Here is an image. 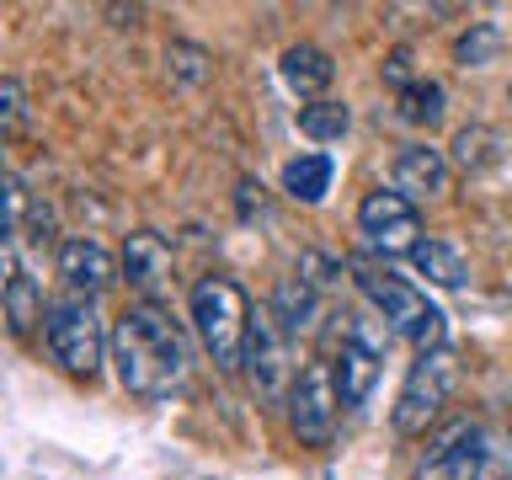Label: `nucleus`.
Segmentation results:
<instances>
[{"label": "nucleus", "instance_id": "1", "mask_svg": "<svg viewBox=\"0 0 512 480\" xmlns=\"http://www.w3.org/2000/svg\"><path fill=\"white\" fill-rule=\"evenodd\" d=\"M192 368V347L187 331L160 310V304H128V310L112 320V374L128 395L139 400H166L171 390L187 384Z\"/></svg>", "mask_w": 512, "mask_h": 480}, {"label": "nucleus", "instance_id": "2", "mask_svg": "<svg viewBox=\"0 0 512 480\" xmlns=\"http://www.w3.org/2000/svg\"><path fill=\"white\" fill-rule=\"evenodd\" d=\"M347 267H352V283L363 288L368 310H379L384 320H390L395 336H406L416 352H443L448 320H443V310L422 294V288L406 283V278H395L384 262H374V256H352Z\"/></svg>", "mask_w": 512, "mask_h": 480}, {"label": "nucleus", "instance_id": "3", "mask_svg": "<svg viewBox=\"0 0 512 480\" xmlns=\"http://www.w3.org/2000/svg\"><path fill=\"white\" fill-rule=\"evenodd\" d=\"M187 315L198 331L203 352L214 358V368H240L246 363V336H251V294L240 288L230 272H203L187 288Z\"/></svg>", "mask_w": 512, "mask_h": 480}, {"label": "nucleus", "instance_id": "4", "mask_svg": "<svg viewBox=\"0 0 512 480\" xmlns=\"http://www.w3.org/2000/svg\"><path fill=\"white\" fill-rule=\"evenodd\" d=\"M512 475V443H491L480 422L454 416V422L432 427L416 480H507Z\"/></svg>", "mask_w": 512, "mask_h": 480}, {"label": "nucleus", "instance_id": "5", "mask_svg": "<svg viewBox=\"0 0 512 480\" xmlns=\"http://www.w3.org/2000/svg\"><path fill=\"white\" fill-rule=\"evenodd\" d=\"M43 342H48L54 363L70 379H96V374H102V363L112 358V326H102L96 299H80V294H64V299L48 304Z\"/></svg>", "mask_w": 512, "mask_h": 480}, {"label": "nucleus", "instance_id": "6", "mask_svg": "<svg viewBox=\"0 0 512 480\" xmlns=\"http://www.w3.org/2000/svg\"><path fill=\"white\" fill-rule=\"evenodd\" d=\"M448 395H454V358H448V347L443 352H416V363L406 368V379H400L390 427L400 438H427L432 427H443Z\"/></svg>", "mask_w": 512, "mask_h": 480}, {"label": "nucleus", "instance_id": "7", "mask_svg": "<svg viewBox=\"0 0 512 480\" xmlns=\"http://www.w3.org/2000/svg\"><path fill=\"white\" fill-rule=\"evenodd\" d=\"M288 427L304 448H326L336 438V416H342V390H336V363L310 358L299 368L294 390H288Z\"/></svg>", "mask_w": 512, "mask_h": 480}, {"label": "nucleus", "instance_id": "8", "mask_svg": "<svg viewBox=\"0 0 512 480\" xmlns=\"http://www.w3.org/2000/svg\"><path fill=\"white\" fill-rule=\"evenodd\" d=\"M246 379H251V390L262 395V400H288V390H294V379H299V363H294V336L283 331V320L267 310V304H256V315H251V336H246Z\"/></svg>", "mask_w": 512, "mask_h": 480}, {"label": "nucleus", "instance_id": "9", "mask_svg": "<svg viewBox=\"0 0 512 480\" xmlns=\"http://www.w3.org/2000/svg\"><path fill=\"white\" fill-rule=\"evenodd\" d=\"M358 235H363V246L374 251V262L384 256H411L416 246H422V214H416V203L406 198V192H395V187H374V192H363V203H358Z\"/></svg>", "mask_w": 512, "mask_h": 480}, {"label": "nucleus", "instance_id": "10", "mask_svg": "<svg viewBox=\"0 0 512 480\" xmlns=\"http://www.w3.org/2000/svg\"><path fill=\"white\" fill-rule=\"evenodd\" d=\"M54 267H59V278H64V288H70V294L96 299L102 288L118 283L123 256H112L96 235H64L59 251H54Z\"/></svg>", "mask_w": 512, "mask_h": 480}, {"label": "nucleus", "instance_id": "11", "mask_svg": "<svg viewBox=\"0 0 512 480\" xmlns=\"http://www.w3.org/2000/svg\"><path fill=\"white\" fill-rule=\"evenodd\" d=\"M123 283L139 294V304H160L171 288V240L155 230H134L123 240Z\"/></svg>", "mask_w": 512, "mask_h": 480}, {"label": "nucleus", "instance_id": "12", "mask_svg": "<svg viewBox=\"0 0 512 480\" xmlns=\"http://www.w3.org/2000/svg\"><path fill=\"white\" fill-rule=\"evenodd\" d=\"M448 182H454V160H448L438 144H406V150L395 155V192H406L411 203L443 198Z\"/></svg>", "mask_w": 512, "mask_h": 480}, {"label": "nucleus", "instance_id": "13", "mask_svg": "<svg viewBox=\"0 0 512 480\" xmlns=\"http://www.w3.org/2000/svg\"><path fill=\"white\" fill-rule=\"evenodd\" d=\"M278 70H283V80H288V91L304 96V102H326V91H331V80H336V64H331V54H326L320 43L283 48Z\"/></svg>", "mask_w": 512, "mask_h": 480}, {"label": "nucleus", "instance_id": "14", "mask_svg": "<svg viewBox=\"0 0 512 480\" xmlns=\"http://www.w3.org/2000/svg\"><path fill=\"white\" fill-rule=\"evenodd\" d=\"M267 310L283 320L288 336H315L320 320H326V294H320V288H310L304 278H283L278 288H272Z\"/></svg>", "mask_w": 512, "mask_h": 480}, {"label": "nucleus", "instance_id": "15", "mask_svg": "<svg viewBox=\"0 0 512 480\" xmlns=\"http://www.w3.org/2000/svg\"><path fill=\"white\" fill-rule=\"evenodd\" d=\"M6 320H11V336H27L32 326H43V320H48L43 283L22 267L16 246H6Z\"/></svg>", "mask_w": 512, "mask_h": 480}, {"label": "nucleus", "instance_id": "16", "mask_svg": "<svg viewBox=\"0 0 512 480\" xmlns=\"http://www.w3.org/2000/svg\"><path fill=\"white\" fill-rule=\"evenodd\" d=\"M331 176H336V166H331L326 150H304V155H294V160L283 166V192H288L294 203H326Z\"/></svg>", "mask_w": 512, "mask_h": 480}, {"label": "nucleus", "instance_id": "17", "mask_svg": "<svg viewBox=\"0 0 512 480\" xmlns=\"http://www.w3.org/2000/svg\"><path fill=\"white\" fill-rule=\"evenodd\" d=\"M379 363H384V358H374V352L342 342V352H336V390H342V406H347V411H358L363 400L374 395Z\"/></svg>", "mask_w": 512, "mask_h": 480}, {"label": "nucleus", "instance_id": "18", "mask_svg": "<svg viewBox=\"0 0 512 480\" xmlns=\"http://www.w3.org/2000/svg\"><path fill=\"white\" fill-rule=\"evenodd\" d=\"M411 267L438 288H464L470 283V262L459 256V246H448V240H438V235H427L422 246L411 251Z\"/></svg>", "mask_w": 512, "mask_h": 480}, {"label": "nucleus", "instance_id": "19", "mask_svg": "<svg viewBox=\"0 0 512 480\" xmlns=\"http://www.w3.org/2000/svg\"><path fill=\"white\" fill-rule=\"evenodd\" d=\"M352 128V112H347V102H304L299 107V134L304 139H315V144H336Z\"/></svg>", "mask_w": 512, "mask_h": 480}, {"label": "nucleus", "instance_id": "20", "mask_svg": "<svg viewBox=\"0 0 512 480\" xmlns=\"http://www.w3.org/2000/svg\"><path fill=\"white\" fill-rule=\"evenodd\" d=\"M443 107H448V96H443L438 80H416V86L400 91V118L406 123L432 128V123H443Z\"/></svg>", "mask_w": 512, "mask_h": 480}, {"label": "nucleus", "instance_id": "21", "mask_svg": "<svg viewBox=\"0 0 512 480\" xmlns=\"http://www.w3.org/2000/svg\"><path fill=\"white\" fill-rule=\"evenodd\" d=\"M342 342H352V347H363V352H374V358H384V352H390V342H395V326H390L379 310H358V315L347 320Z\"/></svg>", "mask_w": 512, "mask_h": 480}, {"label": "nucleus", "instance_id": "22", "mask_svg": "<svg viewBox=\"0 0 512 480\" xmlns=\"http://www.w3.org/2000/svg\"><path fill=\"white\" fill-rule=\"evenodd\" d=\"M496 150H502V139H496L491 128H480V123H470V128H459V134H454V166H464V171L491 166Z\"/></svg>", "mask_w": 512, "mask_h": 480}, {"label": "nucleus", "instance_id": "23", "mask_svg": "<svg viewBox=\"0 0 512 480\" xmlns=\"http://www.w3.org/2000/svg\"><path fill=\"white\" fill-rule=\"evenodd\" d=\"M166 70L182 80V86H203V80L214 75V54H208V48H198V43H182V38H176V43L166 48Z\"/></svg>", "mask_w": 512, "mask_h": 480}, {"label": "nucleus", "instance_id": "24", "mask_svg": "<svg viewBox=\"0 0 512 480\" xmlns=\"http://www.w3.org/2000/svg\"><path fill=\"white\" fill-rule=\"evenodd\" d=\"M496 48H502V32H496L491 22H475V27L454 43V59L464 64V70H480V64L496 59Z\"/></svg>", "mask_w": 512, "mask_h": 480}, {"label": "nucleus", "instance_id": "25", "mask_svg": "<svg viewBox=\"0 0 512 480\" xmlns=\"http://www.w3.org/2000/svg\"><path fill=\"white\" fill-rule=\"evenodd\" d=\"M342 272H352V267H347V262H336V256H326V251H299L294 278H304L310 288H320V294H331V288L342 283Z\"/></svg>", "mask_w": 512, "mask_h": 480}, {"label": "nucleus", "instance_id": "26", "mask_svg": "<svg viewBox=\"0 0 512 480\" xmlns=\"http://www.w3.org/2000/svg\"><path fill=\"white\" fill-rule=\"evenodd\" d=\"M22 123H27V96H22V80L6 75V80H0V128H6V134H16Z\"/></svg>", "mask_w": 512, "mask_h": 480}, {"label": "nucleus", "instance_id": "27", "mask_svg": "<svg viewBox=\"0 0 512 480\" xmlns=\"http://www.w3.org/2000/svg\"><path fill=\"white\" fill-rule=\"evenodd\" d=\"M384 80H390L395 91L416 86V80H411V54H406V48H400V54H390V59H384Z\"/></svg>", "mask_w": 512, "mask_h": 480}, {"label": "nucleus", "instance_id": "28", "mask_svg": "<svg viewBox=\"0 0 512 480\" xmlns=\"http://www.w3.org/2000/svg\"><path fill=\"white\" fill-rule=\"evenodd\" d=\"M507 443H512V432H507Z\"/></svg>", "mask_w": 512, "mask_h": 480}, {"label": "nucleus", "instance_id": "29", "mask_svg": "<svg viewBox=\"0 0 512 480\" xmlns=\"http://www.w3.org/2000/svg\"><path fill=\"white\" fill-rule=\"evenodd\" d=\"M507 102H512V91H507Z\"/></svg>", "mask_w": 512, "mask_h": 480}]
</instances>
